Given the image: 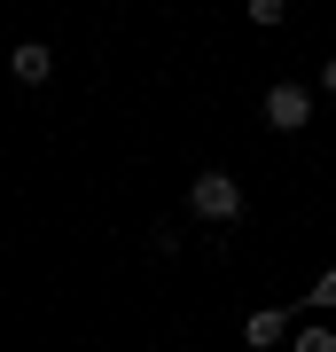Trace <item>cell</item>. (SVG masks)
<instances>
[{
	"mask_svg": "<svg viewBox=\"0 0 336 352\" xmlns=\"http://www.w3.org/2000/svg\"><path fill=\"white\" fill-rule=\"evenodd\" d=\"M321 87H328V94H336V55H328V63H321Z\"/></svg>",
	"mask_w": 336,
	"mask_h": 352,
	"instance_id": "obj_7",
	"label": "cell"
},
{
	"mask_svg": "<svg viewBox=\"0 0 336 352\" xmlns=\"http://www.w3.org/2000/svg\"><path fill=\"white\" fill-rule=\"evenodd\" d=\"M305 118H313V94L298 87V78H274V87H266V126H274V133H298Z\"/></svg>",
	"mask_w": 336,
	"mask_h": 352,
	"instance_id": "obj_2",
	"label": "cell"
},
{
	"mask_svg": "<svg viewBox=\"0 0 336 352\" xmlns=\"http://www.w3.org/2000/svg\"><path fill=\"white\" fill-rule=\"evenodd\" d=\"M305 305H313V314H336V266H328L321 282H313V298H305Z\"/></svg>",
	"mask_w": 336,
	"mask_h": 352,
	"instance_id": "obj_6",
	"label": "cell"
},
{
	"mask_svg": "<svg viewBox=\"0 0 336 352\" xmlns=\"http://www.w3.org/2000/svg\"><path fill=\"white\" fill-rule=\"evenodd\" d=\"M8 71H16V78H24V87H39V78H47V71H55V47H47V39H24V47H16V55H8Z\"/></svg>",
	"mask_w": 336,
	"mask_h": 352,
	"instance_id": "obj_4",
	"label": "cell"
},
{
	"mask_svg": "<svg viewBox=\"0 0 336 352\" xmlns=\"http://www.w3.org/2000/svg\"><path fill=\"white\" fill-rule=\"evenodd\" d=\"M188 212L212 219V227H227V219L243 212V188H235L227 173H196V180H188Z\"/></svg>",
	"mask_w": 336,
	"mask_h": 352,
	"instance_id": "obj_1",
	"label": "cell"
},
{
	"mask_svg": "<svg viewBox=\"0 0 336 352\" xmlns=\"http://www.w3.org/2000/svg\"><path fill=\"white\" fill-rule=\"evenodd\" d=\"M282 337H289V305H266V314L243 321V344H250V352H274Z\"/></svg>",
	"mask_w": 336,
	"mask_h": 352,
	"instance_id": "obj_3",
	"label": "cell"
},
{
	"mask_svg": "<svg viewBox=\"0 0 336 352\" xmlns=\"http://www.w3.org/2000/svg\"><path fill=\"white\" fill-rule=\"evenodd\" d=\"M289 352H336V329L313 321V329H298V337H289Z\"/></svg>",
	"mask_w": 336,
	"mask_h": 352,
	"instance_id": "obj_5",
	"label": "cell"
}]
</instances>
